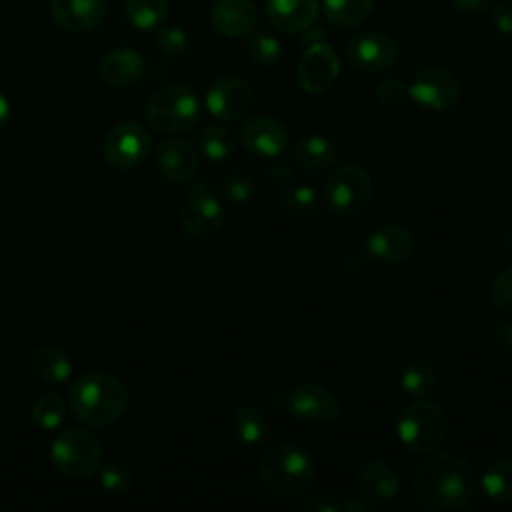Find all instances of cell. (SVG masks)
<instances>
[{
	"label": "cell",
	"instance_id": "6da1fadb",
	"mask_svg": "<svg viewBox=\"0 0 512 512\" xmlns=\"http://www.w3.org/2000/svg\"><path fill=\"white\" fill-rule=\"evenodd\" d=\"M416 500L436 512H450L466 508L476 490L474 472L470 464L452 452H434L426 456L414 472Z\"/></svg>",
	"mask_w": 512,
	"mask_h": 512
},
{
	"label": "cell",
	"instance_id": "7a4b0ae2",
	"mask_svg": "<svg viewBox=\"0 0 512 512\" xmlns=\"http://www.w3.org/2000/svg\"><path fill=\"white\" fill-rule=\"evenodd\" d=\"M128 388L106 372H86L68 388V404L74 416L92 428L116 422L128 406Z\"/></svg>",
	"mask_w": 512,
	"mask_h": 512
},
{
	"label": "cell",
	"instance_id": "3957f363",
	"mask_svg": "<svg viewBox=\"0 0 512 512\" xmlns=\"http://www.w3.org/2000/svg\"><path fill=\"white\" fill-rule=\"evenodd\" d=\"M258 480L262 488L272 496H302L314 482L312 458L296 444H276L268 448L260 458Z\"/></svg>",
	"mask_w": 512,
	"mask_h": 512
},
{
	"label": "cell",
	"instance_id": "277c9868",
	"mask_svg": "<svg viewBox=\"0 0 512 512\" xmlns=\"http://www.w3.org/2000/svg\"><path fill=\"white\" fill-rule=\"evenodd\" d=\"M102 456V440L88 428L64 430L50 446L54 468L70 480H86L94 476L102 464Z\"/></svg>",
	"mask_w": 512,
	"mask_h": 512
},
{
	"label": "cell",
	"instance_id": "5b68a950",
	"mask_svg": "<svg viewBox=\"0 0 512 512\" xmlns=\"http://www.w3.org/2000/svg\"><path fill=\"white\" fill-rule=\"evenodd\" d=\"M200 102L192 88L170 84L158 90L148 102V122L156 132L182 134L200 120Z\"/></svg>",
	"mask_w": 512,
	"mask_h": 512
},
{
	"label": "cell",
	"instance_id": "8992f818",
	"mask_svg": "<svg viewBox=\"0 0 512 512\" xmlns=\"http://www.w3.org/2000/svg\"><path fill=\"white\" fill-rule=\"evenodd\" d=\"M398 436L414 452H434L448 436L446 414L432 402L418 398L398 416Z\"/></svg>",
	"mask_w": 512,
	"mask_h": 512
},
{
	"label": "cell",
	"instance_id": "52a82bcc",
	"mask_svg": "<svg viewBox=\"0 0 512 512\" xmlns=\"http://www.w3.org/2000/svg\"><path fill=\"white\" fill-rule=\"evenodd\" d=\"M274 406L314 426L332 424L340 416L338 398L328 388L314 382H302L286 392H278L274 396Z\"/></svg>",
	"mask_w": 512,
	"mask_h": 512
},
{
	"label": "cell",
	"instance_id": "ba28073f",
	"mask_svg": "<svg viewBox=\"0 0 512 512\" xmlns=\"http://www.w3.org/2000/svg\"><path fill=\"white\" fill-rule=\"evenodd\" d=\"M372 200L370 174L358 164L340 166L326 184V202L340 216H356Z\"/></svg>",
	"mask_w": 512,
	"mask_h": 512
},
{
	"label": "cell",
	"instance_id": "9c48e42d",
	"mask_svg": "<svg viewBox=\"0 0 512 512\" xmlns=\"http://www.w3.org/2000/svg\"><path fill=\"white\" fill-rule=\"evenodd\" d=\"M408 96L426 110L444 112L458 102L460 86L446 68L426 66L410 80Z\"/></svg>",
	"mask_w": 512,
	"mask_h": 512
},
{
	"label": "cell",
	"instance_id": "30bf717a",
	"mask_svg": "<svg viewBox=\"0 0 512 512\" xmlns=\"http://www.w3.org/2000/svg\"><path fill=\"white\" fill-rule=\"evenodd\" d=\"M150 152V134L138 122H120L116 124L102 142L104 160L118 168L130 170L142 164Z\"/></svg>",
	"mask_w": 512,
	"mask_h": 512
},
{
	"label": "cell",
	"instance_id": "8fae6325",
	"mask_svg": "<svg viewBox=\"0 0 512 512\" xmlns=\"http://www.w3.org/2000/svg\"><path fill=\"white\" fill-rule=\"evenodd\" d=\"M340 74V58L326 42L310 44L296 68V80L304 92H326Z\"/></svg>",
	"mask_w": 512,
	"mask_h": 512
},
{
	"label": "cell",
	"instance_id": "7c38bea8",
	"mask_svg": "<svg viewBox=\"0 0 512 512\" xmlns=\"http://www.w3.org/2000/svg\"><path fill=\"white\" fill-rule=\"evenodd\" d=\"M346 58L348 64L358 72H382L396 62L398 44L386 32H364L348 44Z\"/></svg>",
	"mask_w": 512,
	"mask_h": 512
},
{
	"label": "cell",
	"instance_id": "4fadbf2b",
	"mask_svg": "<svg viewBox=\"0 0 512 512\" xmlns=\"http://www.w3.org/2000/svg\"><path fill=\"white\" fill-rule=\"evenodd\" d=\"M252 106V88L238 76L218 78L206 92L208 112L224 122L242 118Z\"/></svg>",
	"mask_w": 512,
	"mask_h": 512
},
{
	"label": "cell",
	"instance_id": "5bb4252c",
	"mask_svg": "<svg viewBox=\"0 0 512 512\" xmlns=\"http://www.w3.org/2000/svg\"><path fill=\"white\" fill-rule=\"evenodd\" d=\"M222 220V206L212 194L188 190V202L180 210V226L188 236L208 238L220 230Z\"/></svg>",
	"mask_w": 512,
	"mask_h": 512
},
{
	"label": "cell",
	"instance_id": "9a60e30c",
	"mask_svg": "<svg viewBox=\"0 0 512 512\" xmlns=\"http://www.w3.org/2000/svg\"><path fill=\"white\" fill-rule=\"evenodd\" d=\"M54 22L68 32L98 28L108 14V0H50Z\"/></svg>",
	"mask_w": 512,
	"mask_h": 512
},
{
	"label": "cell",
	"instance_id": "2e32d148",
	"mask_svg": "<svg viewBox=\"0 0 512 512\" xmlns=\"http://www.w3.org/2000/svg\"><path fill=\"white\" fill-rule=\"evenodd\" d=\"M240 142L252 154L274 158L284 150L288 132L284 124L272 116H252L240 128Z\"/></svg>",
	"mask_w": 512,
	"mask_h": 512
},
{
	"label": "cell",
	"instance_id": "e0dca14e",
	"mask_svg": "<svg viewBox=\"0 0 512 512\" xmlns=\"http://www.w3.org/2000/svg\"><path fill=\"white\" fill-rule=\"evenodd\" d=\"M356 482H358V492L366 500H370L376 508L394 500L400 492V478L396 470L378 458H372L360 464L356 472Z\"/></svg>",
	"mask_w": 512,
	"mask_h": 512
},
{
	"label": "cell",
	"instance_id": "ac0fdd59",
	"mask_svg": "<svg viewBox=\"0 0 512 512\" xmlns=\"http://www.w3.org/2000/svg\"><path fill=\"white\" fill-rule=\"evenodd\" d=\"M154 164L160 176H164L166 180L186 182L196 174L200 156H198V150L188 140L172 138L158 146Z\"/></svg>",
	"mask_w": 512,
	"mask_h": 512
},
{
	"label": "cell",
	"instance_id": "d6986e66",
	"mask_svg": "<svg viewBox=\"0 0 512 512\" xmlns=\"http://www.w3.org/2000/svg\"><path fill=\"white\" fill-rule=\"evenodd\" d=\"M98 70L106 84L114 88H126L140 82L146 72V62L132 48H116L102 56Z\"/></svg>",
	"mask_w": 512,
	"mask_h": 512
},
{
	"label": "cell",
	"instance_id": "ffe728a7",
	"mask_svg": "<svg viewBox=\"0 0 512 512\" xmlns=\"http://www.w3.org/2000/svg\"><path fill=\"white\" fill-rule=\"evenodd\" d=\"M258 20V10L252 0H216L212 6L214 28L228 38L246 36Z\"/></svg>",
	"mask_w": 512,
	"mask_h": 512
},
{
	"label": "cell",
	"instance_id": "44dd1931",
	"mask_svg": "<svg viewBox=\"0 0 512 512\" xmlns=\"http://www.w3.org/2000/svg\"><path fill=\"white\" fill-rule=\"evenodd\" d=\"M270 22L288 34L310 28L318 16V0H266Z\"/></svg>",
	"mask_w": 512,
	"mask_h": 512
},
{
	"label": "cell",
	"instance_id": "7402d4cb",
	"mask_svg": "<svg viewBox=\"0 0 512 512\" xmlns=\"http://www.w3.org/2000/svg\"><path fill=\"white\" fill-rule=\"evenodd\" d=\"M412 246H414L412 234L406 228L396 226V224L378 228L376 232L370 234V238L366 242L370 256H374L376 260L386 262V264H396V262L406 260L412 252Z\"/></svg>",
	"mask_w": 512,
	"mask_h": 512
},
{
	"label": "cell",
	"instance_id": "603a6c76",
	"mask_svg": "<svg viewBox=\"0 0 512 512\" xmlns=\"http://www.w3.org/2000/svg\"><path fill=\"white\" fill-rule=\"evenodd\" d=\"M28 368L38 380L46 384L66 382L72 374V362L68 354L56 346L34 348L28 358Z\"/></svg>",
	"mask_w": 512,
	"mask_h": 512
},
{
	"label": "cell",
	"instance_id": "cb8c5ba5",
	"mask_svg": "<svg viewBox=\"0 0 512 512\" xmlns=\"http://www.w3.org/2000/svg\"><path fill=\"white\" fill-rule=\"evenodd\" d=\"M292 158L306 172H322L336 160V148L324 136H306L292 146Z\"/></svg>",
	"mask_w": 512,
	"mask_h": 512
},
{
	"label": "cell",
	"instance_id": "d4e9b609",
	"mask_svg": "<svg viewBox=\"0 0 512 512\" xmlns=\"http://www.w3.org/2000/svg\"><path fill=\"white\" fill-rule=\"evenodd\" d=\"M232 434L242 446H258L268 436V420L254 406H240L230 420Z\"/></svg>",
	"mask_w": 512,
	"mask_h": 512
},
{
	"label": "cell",
	"instance_id": "484cf974",
	"mask_svg": "<svg viewBox=\"0 0 512 512\" xmlns=\"http://www.w3.org/2000/svg\"><path fill=\"white\" fill-rule=\"evenodd\" d=\"M482 490L496 504L512 502V456L494 460L482 474Z\"/></svg>",
	"mask_w": 512,
	"mask_h": 512
},
{
	"label": "cell",
	"instance_id": "4316f807",
	"mask_svg": "<svg viewBox=\"0 0 512 512\" xmlns=\"http://www.w3.org/2000/svg\"><path fill=\"white\" fill-rule=\"evenodd\" d=\"M124 16L138 30H156L168 16V0H124Z\"/></svg>",
	"mask_w": 512,
	"mask_h": 512
},
{
	"label": "cell",
	"instance_id": "83f0119b",
	"mask_svg": "<svg viewBox=\"0 0 512 512\" xmlns=\"http://www.w3.org/2000/svg\"><path fill=\"white\" fill-rule=\"evenodd\" d=\"M322 8L330 24L352 28L366 20L372 10V0H322Z\"/></svg>",
	"mask_w": 512,
	"mask_h": 512
},
{
	"label": "cell",
	"instance_id": "f1b7e54d",
	"mask_svg": "<svg viewBox=\"0 0 512 512\" xmlns=\"http://www.w3.org/2000/svg\"><path fill=\"white\" fill-rule=\"evenodd\" d=\"M66 416V400L60 392H48L40 396L30 410V418L38 430H56Z\"/></svg>",
	"mask_w": 512,
	"mask_h": 512
},
{
	"label": "cell",
	"instance_id": "f546056e",
	"mask_svg": "<svg viewBox=\"0 0 512 512\" xmlns=\"http://www.w3.org/2000/svg\"><path fill=\"white\" fill-rule=\"evenodd\" d=\"M400 384L406 394L414 398H426L436 386V370L424 360H414L404 366Z\"/></svg>",
	"mask_w": 512,
	"mask_h": 512
},
{
	"label": "cell",
	"instance_id": "4dcf8cb0",
	"mask_svg": "<svg viewBox=\"0 0 512 512\" xmlns=\"http://www.w3.org/2000/svg\"><path fill=\"white\" fill-rule=\"evenodd\" d=\"M200 150L214 162H224L234 154V136L224 126H208L200 132Z\"/></svg>",
	"mask_w": 512,
	"mask_h": 512
},
{
	"label": "cell",
	"instance_id": "1f68e13d",
	"mask_svg": "<svg viewBox=\"0 0 512 512\" xmlns=\"http://www.w3.org/2000/svg\"><path fill=\"white\" fill-rule=\"evenodd\" d=\"M246 52L248 56L260 64V66H272L280 60L282 56V44L278 42L276 36L268 34V32H256L248 38L246 44Z\"/></svg>",
	"mask_w": 512,
	"mask_h": 512
},
{
	"label": "cell",
	"instance_id": "d6a6232c",
	"mask_svg": "<svg viewBox=\"0 0 512 512\" xmlns=\"http://www.w3.org/2000/svg\"><path fill=\"white\" fill-rule=\"evenodd\" d=\"M96 474H98L100 486L110 494H124L132 486V472L120 460H110L106 464H100Z\"/></svg>",
	"mask_w": 512,
	"mask_h": 512
},
{
	"label": "cell",
	"instance_id": "836d02e7",
	"mask_svg": "<svg viewBox=\"0 0 512 512\" xmlns=\"http://www.w3.org/2000/svg\"><path fill=\"white\" fill-rule=\"evenodd\" d=\"M284 208L298 218L312 216L318 208V194L312 186H296L284 194Z\"/></svg>",
	"mask_w": 512,
	"mask_h": 512
},
{
	"label": "cell",
	"instance_id": "e575fe53",
	"mask_svg": "<svg viewBox=\"0 0 512 512\" xmlns=\"http://www.w3.org/2000/svg\"><path fill=\"white\" fill-rule=\"evenodd\" d=\"M156 48L168 58H180L188 50V36L178 26H162L156 34Z\"/></svg>",
	"mask_w": 512,
	"mask_h": 512
},
{
	"label": "cell",
	"instance_id": "d590c367",
	"mask_svg": "<svg viewBox=\"0 0 512 512\" xmlns=\"http://www.w3.org/2000/svg\"><path fill=\"white\" fill-rule=\"evenodd\" d=\"M492 304L506 314H512V266L498 272L490 284Z\"/></svg>",
	"mask_w": 512,
	"mask_h": 512
},
{
	"label": "cell",
	"instance_id": "8d00e7d4",
	"mask_svg": "<svg viewBox=\"0 0 512 512\" xmlns=\"http://www.w3.org/2000/svg\"><path fill=\"white\" fill-rule=\"evenodd\" d=\"M374 94L382 104L396 106V104H402L408 98V84L398 80V78H386V80L376 84Z\"/></svg>",
	"mask_w": 512,
	"mask_h": 512
},
{
	"label": "cell",
	"instance_id": "74e56055",
	"mask_svg": "<svg viewBox=\"0 0 512 512\" xmlns=\"http://www.w3.org/2000/svg\"><path fill=\"white\" fill-rule=\"evenodd\" d=\"M222 194L232 202H246L254 194V182L244 174L228 176L222 182Z\"/></svg>",
	"mask_w": 512,
	"mask_h": 512
},
{
	"label": "cell",
	"instance_id": "f35d334b",
	"mask_svg": "<svg viewBox=\"0 0 512 512\" xmlns=\"http://www.w3.org/2000/svg\"><path fill=\"white\" fill-rule=\"evenodd\" d=\"M294 510H300V512H338L340 506L334 500H330L328 496L312 494V496H302L300 500H296Z\"/></svg>",
	"mask_w": 512,
	"mask_h": 512
},
{
	"label": "cell",
	"instance_id": "ab89813d",
	"mask_svg": "<svg viewBox=\"0 0 512 512\" xmlns=\"http://www.w3.org/2000/svg\"><path fill=\"white\" fill-rule=\"evenodd\" d=\"M492 24L498 34H512V2H498L492 8Z\"/></svg>",
	"mask_w": 512,
	"mask_h": 512
},
{
	"label": "cell",
	"instance_id": "60d3db41",
	"mask_svg": "<svg viewBox=\"0 0 512 512\" xmlns=\"http://www.w3.org/2000/svg\"><path fill=\"white\" fill-rule=\"evenodd\" d=\"M268 180L278 186V188H284L286 184L292 182V168L288 162L284 160H276L272 162V166L268 168Z\"/></svg>",
	"mask_w": 512,
	"mask_h": 512
},
{
	"label": "cell",
	"instance_id": "b9f144b4",
	"mask_svg": "<svg viewBox=\"0 0 512 512\" xmlns=\"http://www.w3.org/2000/svg\"><path fill=\"white\" fill-rule=\"evenodd\" d=\"M494 344L500 352L512 356V322H502L494 328Z\"/></svg>",
	"mask_w": 512,
	"mask_h": 512
},
{
	"label": "cell",
	"instance_id": "7bdbcfd3",
	"mask_svg": "<svg viewBox=\"0 0 512 512\" xmlns=\"http://www.w3.org/2000/svg\"><path fill=\"white\" fill-rule=\"evenodd\" d=\"M342 508H344V510H352V512H358V510H364V512L376 510V506H374L370 500H366L360 492H358V494H346V498L342 500Z\"/></svg>",
	"mask_w": 512,
	"mask_h": 512
},
{
	"label": "cell",
	"instance_id": "ee69618b",
	"mask_svg": "<svg viewBox=\"0 0 512 512\" xmlns=\"http://www.w3.org/2000/svg\"><path fill=\"white\" fill-rule=\"evenodd\" d=\"M492 0H448V4L458 10V12H468V14H474V12H482L484 8L490 6Z\"/></svg>",
	"mask_w": 512,
	"mask_h": 512
},
{
	"label": "cell",
	"instance_id": "f6af8a7d",
	"mask_svg": "<svg viewBox=\"0 0 512 512\" xmlns=\"http://www.w3.org/2000/svg\"><path fill=\"white\" fill-rule=\"evenodd\" d=\"M300 34H302V44H306V46L328 40V38H326V32H324L322 28H318L316 24H312V26H310V28H306V30H302Z\"/></svg>",
	"mask_w": 512,
	"mask_h": 512
},
{
	"label": "cell",
	"instance_id": "bcb514c9",
	"mask_svg": "<svg viewBox=\"0 0 512 512\" xmlns=\"http://www.w3.org/2000/svg\"><path fill=\"white\" fill-rule=\"evenodd\" d=\"M8 118H10V102H8L6 94L0 90V130L6 126Z\"/></svg>",
	"mask_w": 512,
	"mask_h": 512
}]
</instances>
